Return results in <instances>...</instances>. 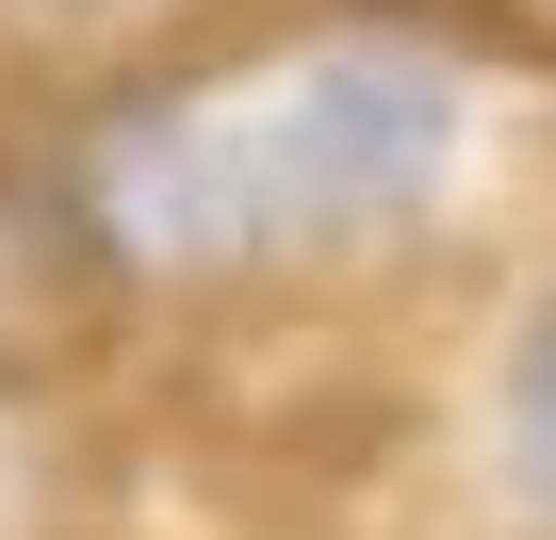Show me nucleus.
I'll use <instances>...</instances> for the list:
<instances>
[{"label": "nucleus", "instance_id": "f257e3e1", "mask_svg": "<svg viewBox=\"0 0 556 540\" xmlns=\"http://www.w3.org/2000/svg\"><path fill=\"white\" fill-rule=\"evenodd\" d=\"M442 164H458V83L426 50L328 34V50H278L131 115L99 148V229L131 262H295V246L409 213Z\"/></svg>", "mask_w": 556, "mask_h": 540}, {"label": "nucleus", "instance_id": "7ed1b4c3", "mask_svg": "<svg viewBox=\"0 0 556 540\" xmlns=\"http://www.w3.org/2000/svg\"><path fill=\"white\" fill-rule=\"evenodd\" d=\"M66 17H99V0H66Z\"/></svg>", "mask_w": 556, "mask_h": 540}, {"label": "nucleus", "instance_id": "f03ea898", "mask_svg": "<svg viewBox=\"0 0 556 540\" xmlns=\"http://www.w3.org/2000/svg\"><path fill=\"white\" fill-rule=\"evenodd\" d=\"M507 459H523V491L556 507V296H540V328H523V361H507Z\"/></svg>", "mask_w": 556, "mask_h": 540}]
</instances>
